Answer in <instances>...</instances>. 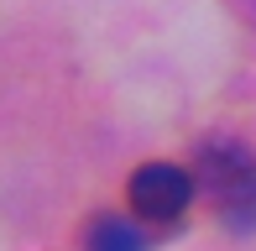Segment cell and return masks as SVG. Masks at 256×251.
I'll return each instance as SVG.
<instances>
[{"label":"cell","mask_w":256,"mask_h":251,"mask_svg":"<svg viewBox=\"0 0 256 251\" xmlns=\"http://www.w3.org/2000/svg\"><path fill=\"white\" fill-rule=\"evenodd\" d=\"M84 246L89 251H146V236L136 230L126 214H100V220L89 225Z\"/></svg>","instance_id":"obj_3"},{"label":"cell","mask_w":256,"mask_h":251,"mask_svg":"<svg viewBox=\"0 0 256 251\" xmlns=\"http://www.w3.org/2000/svg\"><path fill=\"white\" fill-rule=\"evenodd\" d=\"M199 184L225 214V225L251 230L256 225V157L240 142H209L199 152Z\"/></svg>","instance_id":"obj_1"},{"label":"cell","mask_w":256,"mask_h":251,"mask_svg":"<svg viewBox=\"0 0 256 251\" xmlns=\"http://www.w3.org/2000/svg\"><path fill=\"white\" fill-rule=\"evenodd\" d=\"M126 194H131V210L142 220L168 225V220H183V210L194 204V173L178 162H146V168H136Z\"/></svg>","instance_id":"obj_2"}]
</instances>
